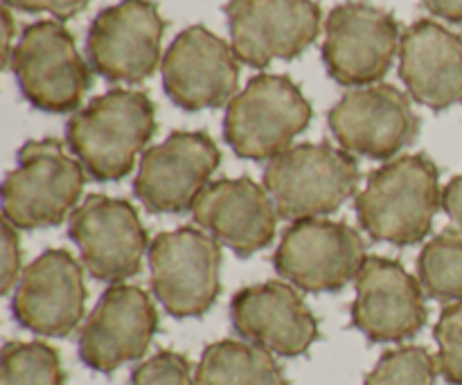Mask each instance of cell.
<instances>
[{
  "label": "cell",
  "instance_id": "13",
  "mask_svg": "<svg viewBox=\"0 0 462 385\" xmlns=\"http://www.w3.org/2000/svg\"><path fill=\"white\" fill-rule=\"evenodd\" d=\"M219 162V147L206 131H174L143 153L134 192L153 215L192 212Z\"/></svg>",
  "mask_w": 462,
  "mask_h": 385
},
{
  "label": "cell",
  "instance_id": "24",
  "mask_svg": "<svg viewBox=\"0 0 462 385\" xmlns=\"http://www.w3.org/2000/svg\"><path fill=\"white\" fill-rule=\"evenodd\" d=\"M0 385H66L59 352L45 343H7L0 359Z\"/></svg>",
  "mask_w": 462,
  "mask_h": 385
},
{
  "label": "cell",
  "instance_id": "28",
  "mask_svg": "<svg viewBox=\"0 0 462 385\" xmlns=\"http://www.w3.org/2000/svg\"><path fill=\"white\" fill-rule=\"evenodd\" d=\"M90 0H5L9 9H18L25 14H52L57 21L75 18L88 7Z\"/></svg>",
  "mask_w": 462,
  "mask_h": 385
},
{
  "label": "cell",
  "instance_id": "23",
  "mask_svg": "<svg viewBox=\"0 0 462 385\" xmlns=\"http://www.w3.org/2000/svg\"><path fill=\"white\" fill-rule=\"evenodd\" d=\"M418 280L424 296L454 305L462 300V234L445 230L424 246L418 260Z\"/></svg>",
  "mask_w": 462,
  "mask_h": 385
},
{
  "label": "cell",
  "instance_id": "6",
  "mask_svg": "<svg viewBox=\"0 0 462 385\" xmlns=\"http://www.w3.org/2000/svg\"><path fill=\"white\" fill-rule=\"evenodd\" d=\"M18 90L43 113H72L93 84L75 36L59 21H36L23 30L9 59Z\"/></svg>",
  "mask_w": 462,
  "mask_h": 385
},
{
  "label": "cell",
  "instance_id": "18",
  "mask_svg": "<svg viewBox=\"0 0 462 385\" xmlns=\"http://www.w3.org/2000/svg\"><path fill=\"white\" fill-rule=\"evenodd\" d=\"M86 307L84 269L63 248L45 251L23 270L12 298L21 327L48 338H66L79 327Z\"/></svg>",
  "mask_w": 462,
  "mask_h": 385
},
{
  "label": "cell",
  "instance_id": "5",
  "mask_svg": "<svg viewBox=\"0 0 462 385\" xmlns=\"http://www.w3.org/2000/svg\"><path fill=\"white\" fill-rule=\"evenodd\" d=\"M314 117L300 86L284 75H257L233 97L224 117V138L239 158L273 160L291 149Z\"/></svg>",
  "mask_w": 462,
  "mask_h": 385
},
{
  "label": "cell",
  "instance_id": "15",
  "mask_svg": "<svg viewBox=\"0 0 462 385\" xmlns=\"http://www.w3.org/2000/svg\"><path fill=\"white\" fill-rule=\"evenodd\" d=\"M237 61L233 45L208 27L192 25L176 36L162 57V88L183 111L221 108L237 95Z\"/></svg>",
  "mask_w": 462,
  "mask_h": 385
},
{
  "label": "cell",
  "instance_id": "1",
  "mask_svg": "<svg viewBox=\"0 0 462 385\" xmlns=\"http://www.w3.org/2000/svg\"><path fill=\"white\" fill-rule=\"evenodd\" d=\"M440 207V171L427 153L388 160L368 176L355 201L361 230L393 246L427 239Z\"/></svg>",
  "mask_w": 462,
  "mask_h": 385
},
{
  "label": "cell",
  "instance_id": "2",
  "mask_svg": "<svg viewBox=\"0 0 462 385\" xmlns=\"http://www.w3.org/2000/svg\"><path fill=\"white\" fill-rule=\"evenodd\" d=\"M156 133V106L147 93L113 88L77 111L66 124L68 147L97 183L120 180Z\"/></svg>",
  "mask_w": 462,
  "mask_h": 385
},
{
  "label": "cell",
  "instance_id": "19",
  "mask_svg": "<svg viewBox=\"0 0 462 385\" xmlns=\"http://www.w3.org/2000/svg\"><path fill=\"white\" fill-rule=\"evenodd\" d=\"M230 320L244 341L296 359L319 338V323L289 282L246 287L230 302Z\"/></svg>",
  "mask_w": 462,
  "mask_h": 385
},
{
  "label": "cell",
  "instance_id": "30",
  "mask_svg": "<svg viewBox=\"0 0 462 385\" xmlns=\"http://www.w3.org/2000/svg\"><path fill=\"white\" fill-rule=\"evenodd\" d=\"M442 207H445V212L451 216V221L462 234V176L451 179L449 185L442 189Z\"/></svg>",
  "mask_w": 462,
  "mask_h": 385
},
{
  "label": "cell",
  "instance_id": "26",
  "mask_svg": "<svg viewBox=\"0 0 462 385\" xmlns=\"http://www.w3.org/2000/svg\"><path fill=\"white\" fill-rule=\"evenodd\" d=\"M438 372L451 385H462V300L445 307L436 325Z\"/></svg>",
  "mask_w": 462,
  "mask_h": 385
},
{
  "label": "cell",
  "instance_id": "12",
  "mask_svg": "<svg viewBox=\"0 0 462 385\" xmlns=\"http://www.w3.org/2000/svg\"><path fill=\"white\" fill-rule=\"evenodd\" d=\"M328 122L346 151L373 160H393L415 142L422 124L409 95L393 84L350 90L334 104Z\"/></svg>",
  "mask_w": 462,
  "mask_h": 385
},
{
  "label": "cell",
  "instance_id": "32",
  "mask_svg": "<svg viewBox=\"0 0 462 385\" xmlns=\"http://www.w3.org/2000/svg\"><path fill=\"white\" fill-rule=\"evenodd\" d=\"M3 23H5V68H9V59H12V36H14V21L9 7L5 5L3 9Z\"/></svg>",
  "mask_w": 462,
  "mask_h": 385
},
{
  "label": "cell",
  "instance_id": "16",
  "mask_svg": "<svg viewBox=\"0 0 462 385\" xmlns=\"http://www.w3.org/2000/svg\"><path fill=\"white\" fill-rule=\"evenodd\" d=\"M158 329L152 298L134 284H113L79 332V356L86 368L111 374L147 354Z\"/></svg>",
  "mask_w": 462,
  "mask_h": 385
},
{
  "label": "cell",
  "instance_id": "22",
  "mask_svg": "<svg viewBox=\"0 0 462 385\" xmlns=\"http://www.w3.org/2000/svg\"><path fill=\"white\" fill-rule=\"evenodd\" d=\"M194 379L197 385H289L269 350L230 338L206 347Z\"/></svg>",
  "mask_w": 462,
  "mask_h": 385
},
{
  "label": "cell",
  "instance_id": "31",
  "mask_svg": "<svg viewBox=\"0 0 462 385\" xmlns=\"http://www.w3.org/2000/svg\"><path fill=\"white\" fill-rule=\"evenodd\" d=\"M422 7L447 23H462V0H422Z\"/></svg>",
  "mask_w": 462,
  "mask_h": 385
},
{
  "label": "cell",
  "instance_id": "17",
  "mask_svg": "<svg viewBox=\"0 0 462 385\" xmlns=\"http://www.w3.org/2000/svg\"><path fill=\"white\" fill-rule=\"evenodd\" d=\"M352 325L370 343H404L427 325L424 289L388 257H368L355 280Z\"/></svg>",
  "mask_w": 462,
  "mask_h": 385
},
{
  "label": "cell",
  "instance_id": "4",
  "mask_svg": "<svg viewBox=\"0 0 462 385\" xmlns=\"http://www.w3.org/2000/svg\"><path fill=\"white\" fill-rule=\"evenodd\" d=\"M264 188L280 219H323L355 197L359 165L346 149L328 142L296 144L269 160Z\"/></svg>",
  "mask_w": 462,
  "mask_h": 385
},
{
  "label": "cell",
  "instance_id": "9",
  "mask_svg": "<svg viewBox=\"0 0 462 385\" xmlns=\"http://www.w3.org/2000/svg\"><path fill=\"white\" fill-rule=\"evenodd\" d=\"M365 242L343 221H296L284 233L273 264L280 278L307 293H334L356 280L365 264Z\"/></svg>",
  "mask_w": 462,
  "mask_h": 385
},
{
  "label": "cell",
  "instance_id": "10",
  "mask_svg": "<svg viewBox=\"0 0 462 385\" xmlns=\"http://www.w3.org/2000/svg\"><path fill=\"white\" fill-rule=\"evenodd\" d=\"M167 23L153 0H120L90 23L86 54L97 75L113 84H140L156 72Z\"/></svg>",
  "mask_w": 462,
  "mask_h": 385
},
{
  "label": "cell",
  "instance_id": "11",
  "mask_svg": "<svg viewBox=\"0 0 462 385\" xmlns=\"http://www.w3.org/2000/svg\"><path fill=\"white\" fill-rule=\"evenodd\" d=\"M233 50L246 66H269L275 59L293 61L320 34L323 12L316 0H228Z\"/></svg>",
  "mask_w": 462,
  "mask_h": 385
},
{
  "label": "cell",
  "instance_id": "3",
  "mask_svg": "<svg viewBox=\"0 0 462 385\" xmlns=\"http://www.w3.org/2000/svg\"><path fill=\"white\" fill-rule=\"evenodd\" d=\"M86 170L54 138L30 140L3 183V216L18 230L52 228L70 219Z\"/></svg>",
  "mask_w": 462,
  "mask_h": 385
},
{
  "label": "cell",
  "instance_id": "27",
  "mask_svg": "<svg viewBox=\"0 0 462 385\" xmlns=\"http://www.w3.org/2000/svg\"><path fill=\"white\" fill-rule=\"evenodd\" d=\"M131 385H197V379L183 354L165 350L134 370Z\"/></svg>",
  "mask_w": 462,
  "mask_h": 385
},
{
  "label": "cell",
  "instance_id": "25",
  "mask_svg": "<svg viewBox=\"0 0 462 385\" xmlns=\"http://www.w3.org/2000/svg\"><path fill=\"white\" fill-rule=\"evenodd\" d=\"M438 361L418 345L386 352L365 377L364 385H433Z\"/></svg>",
  "mask_w": 462,
  "mask_h": 385
},
{
  "label": "cell",
  "instance_id": "29",
  "mask_svg": "<svg viewBox=\"0 0 462 385\" xmlns=\"http://www.w3.org/2000/svg\"><path fill=\"white\" fill-rule=\"evenodd\" d=\"M21 242H18V228L3 219V293L16 289L21 280Z\"/></svg>",
  "mask_w": 462,
  "mask_h": 385
},
{
  "label": "cell",
  "instance_id": "14",
  "mask_svg": "<svg viewBox=\"0 0 462 385\" xmlns=\"http://www.w3.org/2000/svg\"><path fill=\"white\" fill-rule=\"evenodd\" d=\"M68 233L79 248L84 269L99 282L120 284L143 269L147 230L125 198L88 197L70 215Z\"/></svg>",
  "mask_w": 462,
  "mask_h": 385
},
{
  "label": "cell",
  "instance_id": "7",
  "mask_svg": "<svg viewBox=\"0 0 462 385\" xmlns=\"http://www.w3.org/2000/svg\"><path fill=\"white\" fill-rule=\"evenodd\" d=\"M153 296L174 318L208 314L221 291V243L201 228L158 234L149 246Z\"/></svg>",
  "mask_w": 462,
  "mask_h": 385
},
{
  "label": "cell",
  "instance_id": "20",
  "mask_svg": "<svg viewBox=\"0 0 462 385\" xmlns=\"http://www.w3.org/2000/svg\"><path fill=\"white\" fill-rule=\"evenodd\" d=\"M192 216L199 228L239 257H251L271 246L280 219L264 185L248 176L208 185L194 203Z\"/></svg>",
  "mask_w": 462,
  "mask_h": 385
},
{
  "label": "cell",
  "instance_id": "8",
  "mask_svg": "<svg viewBox=\"0 0 462 385\" xmlns=\"http://www.w3.org/2000/svg\"><path fill=\"white\" fill-rule=\"evenodd\" d=\"M400 43V23L393 12L364 0H346L325 21L323 63L341 86L382 84Z\"/></svg>",
  "mask_w": 462,
  "mask_h": 385
},
{
  "label": "cell",
  "instance_id": "21",
  "mask_svg": "<svg viewBox=\"0 0 462 385\" xmlns=\"http://www.w3.org/2000/svg\"><path fill=\"white\" fill-rule=\"evenodd\" d=\"M400 79L433 111L462 104V36L431 18L409 25L400 43Z\"/></svg>",
  "mask_w": 462,
  "mask_h": 385
}]
</instances>
